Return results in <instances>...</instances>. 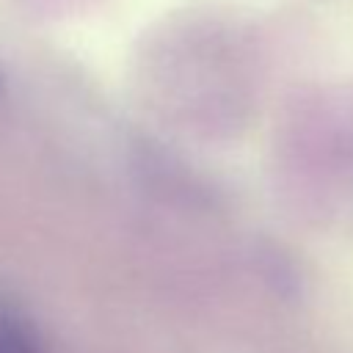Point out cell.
<instances>
[{
    "instance_id": "obj_1",
    "label": "cell",
    "mask_w": 353,
    "mask_h": 353,
    "mask_svg": "<svg viewBox=\"0 0 353 353\" xmlns=\"http://www.w3.org/2000/svg\"><path fill=\"white\" fill-rule=\"evenodd\" d=\"M0 353H44L33 323L6 301H0Z\"/></svg>"
}]
</instances>
